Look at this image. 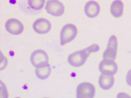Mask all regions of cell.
<instances>
[{"label":"cell","instance_id":"1","mask_svg":"<svg viewBox=\"0 0 131 98\" xmlns=\"http://www.w3.org/2000/svg\"><path fill=\"white\" fill-rule=\"evenodd\" d=\"M100 49L99 45L93 44L83 50L76 51L70 55L68 57V62L73 67H81L85 63L90 54L99 51Z\"/></svg>","mask_w":131,"mask_h":98},{"label":"cell","instance_id":"13","mask_svg":"<svg viewBox=\"0 0 131 98\" xmlns=\"http://www.w3.org/2000/svg\"><path fill=\"white\" fill-rule=\"evenodd\" d=\"M51 69L50 65L43 68H36L35 74L37 77L40 79H46L50 76Z\"/></svg>","mask_w":131,"mask_h":98},{"label":"cell","instance_id":"14","mask_svg":"<svg viewBox=\"0 0 131 98\" xmlns=\"http://www.w3.org/2000/svg\"><path fill=\"white\" fill-rule=\"evenodd\" d=\"M45 2V0H28L29 5L32 9L39 10L43 7Z\"/></svg>","mask_w":131,"mask_h":98},{"label":"cell","instance_id":"5","mask_svg":"<svg viewBox=\"0 0 131 98\" xmlns=\"http://www.w3.org/2000/svg\"><path fill=\"white\" fill-rule=\"evenodd\" d=\"M96 93L95 87L88 82L81 83L78 85L76 91L77 98H94Z\"/></svg>","mask_w":131,"mask_h":98},{"label":"cell","instance_id":"11","mask_svg":"<svg viewBox=\"0 0 131 98\" xmlns=\"http://www.w3.org/2000/svg\"><path fill=\"white\" fill-rule=\"evenodd\" d=\"M115 81L114 76L101 74L99 78L98 83L102 89L107 91L113 87Z\"/></svg>","mask_w":131,"mask_h":98},{"label":"cell","instance_id":"4","mask_svg":"<svg viewBox=\"0 0 131 98\" xmlns=\"http://www.w3.org/2000/svg\"><path fill=\"white\" fill-rule=\"evenodd\" d=\"M30 61L32 65L36 68H43L49 65L48 56L44 51L36 50L32 53Z\"/></svg>","mask_w":131,"mask_h":98},{"label":"cell","instance_id":"7","mask_svg":"<svg viewBox=\"0 0 131 98\" xmlns=\"http://www.w3.org/2000/svg\"><path fill=\"white\" fill-rule=\"evenodd\" d=\"M99 69L101 74L114 76L118 72V67L115 61L103 59L100 63Z\"/></svg>","mask_w":131,"mask_h":98},{"label":"cell","instance_id":"8","mask_svg":"<svg viewBox=\"0 0 131 98\" xmlns=\"http://www.w3.org/2000/svg\"><path fill=\"white\" fill-rule=\"evenodd\" d=\"M5 27L6 30L10 34L18 35L21 34L24 30L23 23L19 20L12 18L8 20Z\"/></svg>","mask_w":131,"mask_h":98},{"label":"cell","instance_id":"6","mask_svg":"<svg viewBox=\"0 0 131 98\" xmlns=\"http://www.w3.org/2000/svg\"><path fill=\"white\" fill-rule=\"evenodd\" d=\"M45 9L48 13L55 16L62 15L65 10V7L63 4L57 0L47 1Z\"/></svg>","mask_w":131,"mask_h":98},{"label":"cell","instance_id":"18","mask_svg":"<svg viewBox=\"0 0 131 98\" xmlns=\"http://www.w3.org/2000/svg\"><path fill=\"white\" fill-rule=\"evenodd\" d=\"M14 98H21L20 97H16Z\"/></svg>","mask_w":131,"mask_h":98},{"label":"cell","instance_id":"16","mask_svg":"<svg viewBox=\"0 0 131 98\" xmlns=\"http://www.w3.org/2000/svg\"><path fill=\"white\" fill-rule=\"evenodd\" d=\"M126 81L127 84L131 87V68L127 72L126 76Z\"/></svg>","mask_w":131,"mask_h":98},{"label":"cell","instance_id":"3","mask_svg":"<svg viewBox=\"0 0 131 98\" xmlns=\"http://www.w3.org/2000/svg\"><path fill=\"white\" fill-rule=\"evenodd\" d=\"M118 50L117 38L116 35H112L108 39L107 47L103 53V59L115 61Z\"/></svg>","mask_w":131,"mask_h":98},{"label":"cell","instance_id":"12","mask_svg":"<svg viewBox=\"0 0 131 98\" xmlns=\"http://www.w3.org/2000/svg\"><path fill=\"white\" fill-rule=\"evenodd\" d=\"M124 7V4L122 1L120 0L114 1L110 6V13L115 18H120L123 14Z\"/></svg>","mask_w":131,"mask_h":98},{"label":"cell","instance_id":"2","mask_svg":"<svg viewBox=\"0 0 131 98\" xmlns=\"http://www.w3.org/2000/svg\"><path fill=\"white\" fill-rule=\"evenodd\" d=\"M76 26L72 23L65 24L61 29L60 33V43L61 46L68 43L74 40L78 34Z\"/></svg>","mask_w":131,"mask_h":98},{"label":"cell","instance_id":"19","mask_svg":"<svg viewBox=\"0 0 131 98\" xmlns=\"http://www.w3.org/2000/svg\"><path fill=\"white\" fill-rule=\"evenodd\" d=\"M49 98V97H44V98Z\"/></svg>","mask_w":131,"mask_h":98},{"label":"cell","instance_id":"17","mask_svg":"<svg viewBox=\"0 0 131 98\" xmlns=\"http://www.w3.org/2000/svg\"><path fill=\"white\" fill-rule=\"evenodd\" d=\"M116 98H131V96L127 93L121 92L117 94Z\"/></svg>","mask_w":131,"mask_h":98},{"label":"cell","instance_id":"15","mask_svg":"<svg viewBox=\"0 0 131 98\" xmlns=\"http://www.w3.org/2000/svg\"><path fill=\"white\" fill-rule=\"evenodd\" d=\"M1 98H9V94L6 85L1 81Z\"/></svg>","mask_w":131,"mask_h":98},{"label":"cell","instance_id":"9","mask_svg":"<svg viewBox=\"0 0 131 98\" xmlns=\"http://www.w3.org/2000/svg\"><path fill=\"white\" fill-rule=\"evenodd\" d=\"M32 27L34 31L37 33L44 34L50 31L51 24L48 19L41 18L35 20L33 24Z\"/></svg>","mask_w":131,"mask_h":98},{"label":"cell","instance_id":"10","mask_svg":"<svg viewBox=\"0 0 131 98\" xmlns=\"http://www.w3.org/2000/svg\"><path fill=\"white\" fill-rule=\"evenodd\" d=\"M84 10V13L87 17L94 18L97 17L100 14L101 7L99 4L97 2L91 1L85 4Z\"/></svg>","mask_w":131,"mask_h":98}]
</instances>
